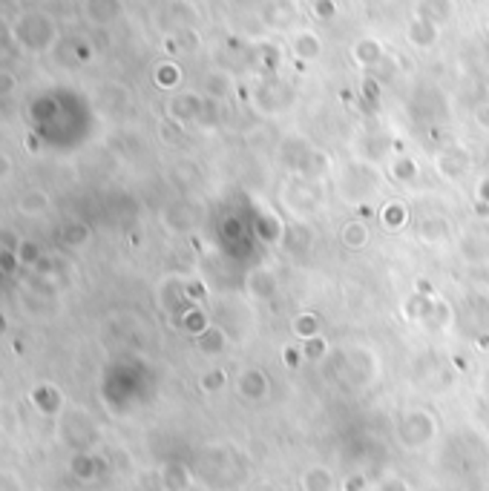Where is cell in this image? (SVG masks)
Masks as SVG:
<instances>
[{"mask_svg":"<svg viewBox=\"0 0 489 491\" xmlns=\"http://www.w3.org/2000/svg\"><path fill=\"white\" fill-rule=\"evenodd\" d=\"M331 377L348 391H363L377 382L380 377V360L374 348L369 345H343L331 353Z\"/></svg>","mask_w":489,"mask_h":491,"instance_id":"cell-1","label":"cell"},{"mask_svg":"<svg viewBox=\"0 0 489 491\" xmlns=\"http://www.w3.org/2000/svg\"><path fill=\"white\" fill-rule=\"evenodd\" d=\"M279 204L288 210L296 222H308L322 213L325 207V184L305 179V175H291L279 187Z\"/></svg>","mask_w":489,"mask_h":491,"instance_id":"cell-2","label":"cell"},{"mask_svg":"<svg viewBox=\"0 0 489 491\" xmlns=\"http://www.w3.org/2000/svg\"><path fill=\"white\" fill-rule=\"evenodd\" d=\"M380 190V173L374 164L363 158H351L337 170V196L351 207L372 201Z\"/></svg>","mask_w":489,"mask_h":491,"instance_id":"cell-3","label":"cell"},{"mask_svg":"<svg viewBox=\"0 0 489 491\" xmlns=\"http://www.w3.org/2000/svg\"><path fill=\"white\" fill-rule=\"evenodd\" d=\"M398 440L406 452H420V448L432 445L438 440V417L426 408H409V411H403L400 419H398Z\"/></svg>","mask_w":489,"mask_h":491,"instance_id":"cell-4","label":"cell"},{"mask_svg":"<svg viewBox=\"0 0 489 491\" xmlns=\"http://www.w3.org/2000/svg\"><path fill=\"white\" fill-rule=\"evenodd\" d=\"M12 38H15L18 47H23L26 52H47L56 44L58 32L52 18L44 15V12H26V15H21L18 23L12 26Z\"/></svg>","mask_w":489,"mask_h":491,"instance_id":"cell-5","label":"cell"},{"mask_svg":"<svg viewBox=\"0 0 489 491\" xmlns=\"http://www.w3.org/2000/svg\"><path fill=\"white\" fill-rule=\"evenodd\" d=\"M260 23L268 32H294L303 26L300 0H265L260 9Z\"/></svg>","mask_w":489,"mask_h":491,"instance_id":"cell-6","label":"cell"},{"mask_svg":"<svg viewBox=\"0 0 489 491\" xmlns=\"http://www.w3.org/2000/svg\"><path fill=\"white\" fill-rule=\"evenodd\" d=\"M434 170L443 182L458 184L464 182L467 175L472 173V156L467 147L460 144H450V147H441L438 156H434Z\"/></svg>","mask_w":489,"mask_h":491,"instance_id":"cell-7","label":"cell"},{"mask_svg":"<svg viewBox=\"0 0 489 491\" xmlns=\"http://www.w3.org/2000/svg\"><path fill=\"white\" fill-rule=\"evenodd\" d=\"M210 101L205 98L202 92L196 89H184V92H176L173 98L167 101V118L176 121V124H196V121L205 118Z\"/></svg>","mask_w":489,"mask_h":491,"instance_id":"cell-8","label":"cell"},{"mask_svg":"<svg viewBox=\"0 0 489 491\" xmlns=\"http://www.w3.org/2000/svg\"><path fill=\"white\" fill-rule=\"evenodd\" d=\"M187 288H190V279L179 276V273H173V276L161 279V284H159V305H161V310L167 313V317L179 319V317H184L190 308H193Z\"/></svg>","mask_w":489,"mask_h":491,"instance_id":"cell-9","label":"cell"},{"mask_svg":"<svg viewBox=\"0 0 489 491\" xmlns=\"http://www.w3.org/2000/svg\"><path fill=\"white\" fill-rule=\"evenodd\" d=\"M291 101H294V92L288 89V84H282L277 75L265 78L262 84L253 89V104L265 115H279V113H285V109L291 106Z\"/></svg>","mask_w":489,"mask_h":491,"instance_id":"cell-10","label":"cell"},{"mask_svg":"<svg viewBox=\"0 0 489 491\" xmlns=\"http://www.w3.org/2000/svg\"><path fill=\"white\" fill-rule=\"evenodd\" d=\"M458 256L464 258L467 265H472V267L489 265V218H484V222L469 227L467 233H460Z\"/></svg>","mask_w":489,"mask_h":491,"instance_id":"cell-11","label":"cell"},{"mask_svg":"<svg viewBox=\"0 0 489 491\" xmlns=\"http://www.w3.org/2000/svg\"><path fill=\"white\" fill-rule=\"evenodd\" d=\"M417 241L426 248H446L452 241V222L441 213H429L417 222Z\"/></svg>","mask_w":489,"mask_h":491,"instance_id":"cell-12","label":"cell"},{"mask_svg":"<svg viewBox=\"0 0 489 491\" xmlns=\"http://www.w3.org/2000/svg\"><path fill=\"white\" fill-rule=\"evenodd\" d=\"M236 391H239V397L242 400H248V402H262L268 400V394H270V379L268 374L262 371V368H242V371L236 374Z\"/></svg>","mask_w":489,"mask_h":491,"instance_id":"cell-13","label":"cell"},{"mask_svg":"<svg viewBox=\"0 0 489 491\" xmlns=\"http://www.w3.org/2000/svg\"><path fill=\"white\" fill-rule=\"evenodd\" d=\"M288 47L294 52V58L296 61H303V63H314L322 58V38L317 30H311V26H300V30H294L288 35Z\"/></svg>","mask_w":489,"mask_h":491,"instance_id":"cell-14","label":"cell"},{"mask_svg":"<svg viewBox=\"0 0 489 491\" xmlns=\"http://www.w3.org/2000/svg\"><path fill=\"white\" fill-rule=\"evenodd\" d=\"M244 293L253 302H270L279 293V276L270 267H253L244 279Z\"/></svg>","mask_w":489,"mask_h":491,"instance_id":"cell-15","label":"cell"},{"mask_svg":"<svg viewBox=\"0 0 489 491\" xmlns=\"http://www.w3.org/2000/svg\"><path fill=\"white\" fill-rule=\"evenodd\" d=\"M455 0H415V15L412 18H420L432 26H438V30H446L452 21H455Z\"/></svg>","mask_w":489,"mask_h":491,"instance_id":"cell-16","label":"cell"},{"mask_svg":"<svg viewBox=\"0 0 489 491\" xmlns=\"http://www.w3.org/2000/svg\"><path fill=\"white\" fill-rule=\"evenodd\" d=\"M348 55H351V61H355V66H360V70L374 72L377 66L386 61V47L380 44L377 38L365 35V38H357L355 44H351Z\"/></svg>","mask_w":489,"mask_h":491,"instance_id":"cell-17","label":"cell"},{"mask_svg":"<svg viewBox=\"0 0 489 491\" xmlns=\"http://www.w3.org/2000/svg\"><path fill=\"white\" fill-rule=\"evenodd\" d=\"M311 153H314V144L303 139V135H288V139L279 144V161L285 164V170H288L291 175L303 173Z\"/></svg>","mask_w":489,"mask_h":491,"instance_id":"cell-18","label":"cell"},{"mask_svg":"<svg viewBox=\"0 0 489 491\" xmlns=\"http://www.w3.org/2000/svg\"><path fill=\"white\" fill-rule=\"evenodd\" d=\"M234 92H236V80L227 70H210L205 75V80H202V95H205V98L213 101V104L230 101L234 98Z\"/></svg>","mask_w":489,"mask_h":491,"instance_id":"cell-19","label":"cell"},{"mask_svg":"<svg viewBox=\"0 0 489 491\" xmlns=\"http://www.w3.org/2000/svg\"><path fill=\"white\" fill-rule=\"evenodd\" d=\"M386 173H389L391 182L403 184V187H412V184L420 182V164L409 153H395V156H391L389 164H386Z\"/></svg>","mask_w":489,"mask_h":491,"instance_id":"cell-20","label":"cell"},{"mask_svg":"<svg viewBox=\"0 0 489 491\" xmlns=\"http://www.w3.org/2000/svg\"><path fill=\"white\" fill-rule=\"evenodd\" d=\"M434 293H412L409 299L403 302V319L412 322V325H426L432 322V313H434Z\"/></svg>","mask_w":489,"mask_h":491,"instance_id":"cell-21","label":"cell"},{"mask_svg":"<svg viewBox=\"0 0 489 491\" xmlns=\"http://www.w3.org/2000/svg\"><path fill=\"white\" fill-rule=\"evenodd\" d=\"M372 241V227L363 222V218H348V222L339 227V244L351 253H360L369 248Z\"/></svg>","mask_w":489,"mask_h":491,"instance_id":"cell-22","label":"cell"},{"mask_svg":"<svg viewBox=\"0 0 489 491\" xmlns=\"http://www.w3.org/2000/svg\"><path fill=\"white\" fill-rule=\"evenodd\" d=\"M441 32L438 26H432L420 18H412L409 26H406V40H409V47L417 49V52H426V49H434V44L441 40Z\"/></svg>","mask_w":489,"mask_h":491,"instance_id":"cell-23","label":"cell"},{"mask_svg":"<svg viewBox=\"0 0 489 491\" xmlns=\"http://www.w3.org/2000/svg\"><path fill=\"white\" fill-rule=\"evenodd\" d=\"M395 156V141L389 139V135H372V139H363L360 147H357V158L369 161V164H389V158Z\"/></svg>","mask_w":489,"mask_h":491,"instance_id":"cell-24","label":"cell"},{"mask_svg":"<svg viewBox=\"0 0 489 491\" xmlns=\"http://www.w3.org/2000/svg\"><path fill=\"white\" fill-rule=\"evenodd\" d=\"M227 345H230L227 331L219 325H213V322L196 336V348L205 353V357H222V353L227 351Z\"/></svg>","mask_w":489,"mask_h":491,"instance_id":"cell-25","label":"cell"},{"mask_svg":"<svg viewBox=\"0 0 489 491\" xmlns=\"http://www.w3.org/2000/svg\"><path fill=\"white\" fill-rule=\"evenodd\" d=\"M300 491H337V477L329 466H308L300 474Z\"/></svg>","mask_w":489,"mask_h":491,"instance_id":"cell-26","label":"cell"},{"mask_svg":"<svg viewBox=\"0 0 489 491\" xmlns=\"http://www.w3.org/2000/svg\"><path fill=\"white\" fill-rule=\"evenodd\" d=\"M380 224H383L389 233H400V230L409 224V207H406L403 201L391 199V201H383V207L377 213Z\"/></svg>","mask_w":489,"mask_h":491,"instance_id":"cell-27","label":"cell"},{"mask_svg":"<svg viewBox=\"0 0 489 491\" xmlns=\"http://www.w3.org/2000/svg\"><path fill=\"white\" fill-rule=\"evenodd\" d=\"M467 313H469V325L478 327V331H489V293L486 291H472L467 293Z\"/></svg>","mask_w":489,"mask_h":491,"instance_id":"cell-28","label":"cell"},{"mask_svg":"<svg viewBox=\"0 0 489 491\" xmlns=\"http://www.w3.org/2000/svg\"><path fill=\"white\" fill-rule=\"evenodd\" d=\"M282 248L288 250V253H305L311 248V230L305 222H294L291 224H285V233H282Z\"/></svg>","mask_w":489,"mask_h":491,"instance_id":"cell-29","label":"cell"},{"mask_svg":"<svg viewBox=\"0 0 489 491\" xmlns=\"http://www.w3.org/2000/svg\"><path fill=\"white\" fill-rule=\"evenodd\" d=\"M190 483H193V474H190V469L182 466V462H167V466L161 469V488L165 491H187Z\"/></svg>","mask_w":489,"mask_h":491,"instance_id":"cell-30","label":"cell"},{"mask_svg":"<svg viewBox=\"0 0 489 491\" xmlns=\"http://www.w3.org/2000/svg\"><path fill=\"white\" fill-rule=\"evenodd\" d=\"M291 331H294L296 339H300V343H305V339L322 336V322H320V317L314 310H303V313H296V317H294Z\"/></svg>","mask_w":489,"mask_h":491,"instance_id":"cell-31","label":"cell"},{"mask_svg":"<svg viewBox=\"0 0 489 491\" xmlns=\"http://www.w3.org/2000/svg\"><path fill=\"white\" fill-rule=\"evenodd\" d=\"M282 233H285V224L279 222V216L274 213H262L256 218V236L268 244H279L282 241Z\"/></svg>","mask_w":489,"mask_h":491,"instance_id":"cell-32","label":"cell"},{"mask_svg":"<svg viewBox=\"0 0 489 491\" xmlns=\"http://www.w3.org/2000/svg\"><path fill=\"white\" fill-rule=\"evenodd\" d=\"M18 210H21L23 216H30V218L44 216V213L49 210V196L44 193V190H30V193H23V196H21Z\"/></svg>","mask_w":489,"mask_h":491,"instance_id":"cell-33","label":"cell"},{"mask_svg":"<svg viewBox=\"0 0 489 491\" xmlns=\"http://www.w3.org/2000/svg\"><path fill=\"white\" fill-rule=\"evenodd\" d=\"M153 78H156V84H159L161 89H176V87L182 84V66L176 63V61H161V63L156 66Z\"/></svg>","mask_w":489,"mask_h":491,"instance_id":"cell-34","label":"cell"},{"mask_svg":"<svg viewBox=\"0 0 489 491\" xmlns=\"http://www.w3.org/2000/svg\"><path fill=\"white\" fill-rule=\"evenodd\" d=\"M452 325H455V308L450 305V299L438 296L434 299V313H432L429 327H434V331H450Z\"/></svg>","mask_w":489,"mask_h":491,"instance_id":"cell-35","label":"cell"},{"mask_svg":"<svg viewBox=\"0 0 489 491\" xmlns=\"http://www.w3.org/2000/svg\"><path fill=\"white\" fill-rule=\"evenodd\" d=\"M32 402L40 408V414H58L61 411V405H64V400H61V394L56 391V388H49V385H44V388H38L35 394H32Z\"/></svg>","mask_w":489,"mask_h":491,"instance_id":"cell-36","label":"cell"},{"mask_svg":"<svg viewBox=\"0 0 489 491\" xmlns=\"http://www.w3.org/2000/svg\"><path fill=\"white\" fill-rule=\"evenodd\" d=\"M73 474L78 477V480H95L99 477V460H95L90 452H78L75 457H73Z\"/></svg>","mask_w":489,"mask_h":491,"instance_id":"cell-37","label":"cell"},{"mask_svg":"<svg viewBox=\"0 0 489 491\" xmlns=\"http://www.w3.org/2000/svg\"><path fill=\"white\" fill-rule=\"evenodd\" d=\"M256 58H260V70H262V75H265V78L277 75L279 63H282V52H279L274 44L260 47V52H256Z\"/></svg>","mask_w":489,"mask_h":491,"instance_id":"cell-38","label":"cell"},{"mask_svg":"<svg viewBox=\"0 0 489 491\" xmlns=\"http://www.w3.org/2000/svg\"><path fill=\"white\" fill-rule=\"evenodd\" d=\"M87 12L92 21L107 23L118 15V0H92V4H87Z\"/></svg>","mask_w":489,"mask_h":491,"instance_id":"cell-39","label":"cell"},{"mask_svg":"<svg viewBox=\"0 0 489 491\" xmlns=\"http://www.w3.org/2000/svg\"><path fill=\"white\" fill-rule=\"evenodd\" d=\"M199 385H202V391H205V394H219L227 385V371H225V368H210L208 374H202Z\"/></svg>","mask_w":489,"mask_h":491,"instance_id":"cell-40","label":"cell"},{"mask_svg":"<svg viewBox=\"0 0 489 491\" xmlns=\"http://www.w3.org/2000/svg\"><path fill=\"white\" fill-rule=\"evenodd\" d=\"M210 325V319L205 317V310H199V308H190L187 313H184V317H182V327H184V331L190 334V336H199L202 331H205V327Z\"/></svg>","mask_w":489,"mask_h":491,"instance_id":"cell-41","label":"cell"},{"mask_svg":"<svg viewBox=\"0 0 489 491\" xmlns=\"http://www.w3.org/2000/svg\"><path fill=\"white\" fill-rule=\"evenodd\" d=\"M308 12H311V18L329 23L339 15V6H337V0H308Z\"/></svg>","mask_w":489,"mask_h":491,"instance_id":"cell-42","label":"cell"},{"mask_svg":"<svg viewBox=\"0 0 489 491\" xmlns=\"http://www.w3.org/2000/svg\"><path fill=\"white\" fill-rule=\"evenodd\" d=\"M300 348H303L305 362H322L325 357H329V343H325L322 336L305 339V343H300Z\"/></svg>","mask_w":489,"mask_h":491,"instance_id":"cell-43","label":"cell"},{"mask_svg":"<svg viewBox=\"0 0 489 491\" xmlns=\"http://www.w3.org/2000/svg\"><path fill=\"white\" fill-rule=\"evenodd\" d=\"M282 360H285V365H288V368H300L305 362L303 348L300 345H288V348L282 351Z\"/></svg>","mask_w":489,"mask_h":491,"instance_id":"cell-44","label":"cell"},{"mask_svg":"<svg viewBox=\"0 0 489 491\" xmlns=\"http://www.w3.org/2000/svg\"><path fill=\"white\" fill-rule=\"evenodd\" d=\"M0 491H23V486H21V480H18V474L0 471Z\"/></svg>","mask_w":489,"mask_h":491,"instance_id":"cell-45","label":"cell"},{"mask_svg":"<svg viewBox=\"0 0 489 491\" xmlns=\"http://www.w3.org/2000/svg\"><path fill=\"white\" fill-rule=\"evenodd\" d=\"M15 87H18L15 75H9V72L0 70V98H9V95L15 92Z\"/></svg>","mask_w":489,"mask_h":491,"instance_id":"cell-46","label":"cell"},{"mask_svg":"<svg viewBox=\"0 0 489 491\" xmlns=\"http://www.w3.org/2000/svg\"><path fill=\"white\" fill-rule=\"evenodd\" d=\"M475 196H478V201L486 204V210H489V175H484V179L478 182V187H475Z\"/></svg>","mask_w":489,"mask_h":491,"instance_id":"cell-47","label":"cell"},{"mask_svg":"<svg viewBox=\"0 0 489 491\" xmlns=\"http://www.w3.org/2000/svg\"><path fill=\"white\" fill-rule=\"evenodd\" d=\"M475 121H478V127H486L489 130V104H478V106H475Z\"/></svg>","mask_w":489,"mask_h":491,"instance_id":"cell-48","label":"cell"},{"mask_svg":"<svg viewBox=\"0 0 489 491\" xmlns=\"http://www.w3.org/2000/svg\"><path fill=\"white\" fill-rule=\"evenodd\" d=\"M478 391H481V397L484 402H489V365L481 371V379H478Z\"/></svg>","mask_w":489,"mask_h":491,"instance_id":"cell-49","label":"cell"},{"mask_svg":"<svg viewBox=\"0 0 489 491\" xmlns=\"http://www.w3.org/2000/svg\"><path fill=\"white\" fill-rule=\"evenodd\" d=\"M363 486H365L363 477H351V480L343 483V491H363Z\"/></svg>","mask_w":489,"mask_h":491,"instance_id":"cell-50","label":"cell"},{"mask_svg":"<svg viewBox=\"0 0 489 491\" xmlns=\"http://www.w3.org/2000/svg\"><path fill=\"white\" fill-rule=\"evenodd\" d=\"M484 58H486V63H489V32H486V44H484Z\"/></svg>","mask_w":489,"mask_h":491,"instance_id":"cell-51","label":"cell"},{"mask_svg":"<svg viewBox=\"0 0 489 491\" xmlns=\"http://www.w3.org/2000/svg\"><path fill=\"white\" fill-rule=\"evenodd\" d=\"M486 32H489V12H486Z\"/></svg>","mask_w":489,"mask_h":491,"instance_id":"cell-52","label":"cell"},{"mask_svg":"<svg viewBox=\"0 0 489 491\" xmlns=\"http://www.w3.org/2000/svg\"><path fill=\"white\" fill-rule=\"evenodd\" d=\"M187 4H193V0H187Z\"/></svg>","mask_w":489,"mask_h":491,"instance_id":"cell-53","label":"cell"},{"mask_svg":"<svg viewBox=\"0 0 489 491\" xmlns=\"http://www.w3.org/2000/svg\"><path fill=\"white\" fill-rule=\"evenodd\" d=\"M337 491H343V488H337Z\"/></svg>","mask_w":489,"mask_h":491,"instance_id":"cell-54","label":"cell"}]
</instances>
